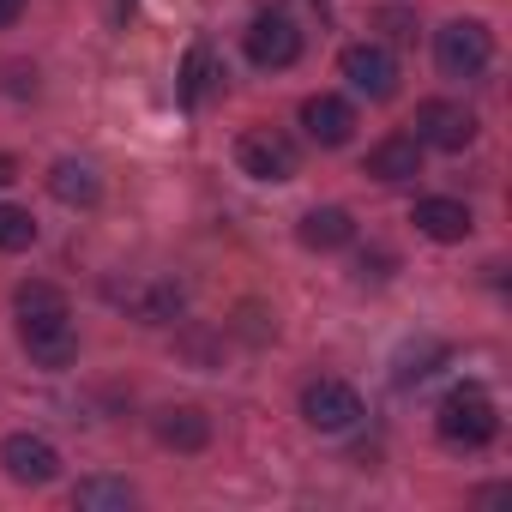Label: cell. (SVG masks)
<instances>
[{"label": "cell", "mask_w": 512, "mask_h": 512, "mask_svg": "<svg viewBox=\"0 0 512 512\" xmlns=\"http://www.w3.org/2000/svg\"><path fill=\"white\" fill-rule=\"evenodd\" d=\"M19 344L31 350L37 368H67L79 356V332L67 314V296L55 284H19Z\"/></svg>", "instance_id": "cell-1"}, {"label": "cell", "mask_w": 512, "mask_h": 512, "mask_svg": "<svg viewBox=\"0 0 512 512\" xmlns=\"http://www.w3.org/2000/svg\"><path fill=\"white\" fill-rule=\"evenodd\" d=\"M494 61V31L482 19H452L434 31V67L446 79H482Z\"/></svg>", "instance_id": "cell-2"}, {"label": "cell", "mask_w": 512, "mask_h": 512, "mask_svg": "<svg viewBox=\"0 0 512 512\" xmlns=\"http://www.w3.org/2000/svg\"><path fill=\"white\" fill-rule=\"evenodd\" d=\"M440 440H452V446H464V452H476V446H488L494 434H500V416H494V398L482 392V386H458V392H446V404H440Z\"/></svg>", "instance_id": "cell-3"}, {"label": "cell", "mask_w": 512, "mask_h": 512, "mask_svg": "<svg viewBox=\"0 0 512 512\" xmlns=\"http://www.w3.org/2000/svg\"><path fill=\"white\" fill-rule=\"evenodd\" d=\"M247 61L253 67H296L302 61V25L284 13V7H266V13H253L247 25Z\"/></svg>", "instance_id": "cell-4"}, {"label": "cell", "mask_w": 512, "mask_h": 512, "mask_svg": "<svg viewBox=\"0 0 512 512\" xmlns=\"http://www.w3.org/2000/svg\"><path fill=\"white\" fill-rule=\"evenodd\" d=\"M235 163H241V175H253V181H296V145L284 139V133H272V127H247L241 133V145H235Z\"/></svg>", "instance_id": "cell-5"}, {"label": "cell", "mask_w": 512, "mask_h": 512, "mask_svg": "<svg viewBox=\"0 0 512 512\" xmlns=\"http://www.w3.org/2000/svg\"><path fill=\"white\" fill-rule=\"evenodd\" d=\"M302 416H308V428H320V434H344V428L362 422V398H356V386H344V380H308V386H302Z\"/></svg>", "instance_id": "cell-6"}, {"label": "cell", "mask_w": 512, "mask_h": 512, "mask_svg": "<svg viewBox=\"0 0 512 512\" xmlns=\"http://www.w3.org/2000/svg\"><path fill=\"white\" fill-rule=\"evenodd\" d=\"M338 67H344L350 91H362L368 103H386V97L398 91V61H392V49H380V43H350Z\"/></svg>", "instance_id": "cell-7"}, {"label": "cell", "mask_w": 512, "mask_h": 512, "mask_svg": "<svg viewBox=\"0 0 512 512\" xmlns=\"http://www.w3.org/2000/svg\"><path fill=\"white\" fill-rule=\"evenodd\" d=\"M0 464H7V476L25 482V488H43V482L61 476V452L43 434H13L7 446H0Z\"/></svg>", "instance_id": "cell-8"}, {"label": "cell", "mask_w": 512, "mask_h": 512, "mask_svg": "<svg viewBox=\"0 0 512 512\" xmlns=\"http://www.w3.org/2000/svg\"><path fill=\"white\" fill-rule=\"evenodd\" d=\"M416 139L434 151H464L476 139V115L464 103H422L416 109Z\"/></svg>", "instance_id": "cell-9"}, {"label": "cell", "mask_w": 512, "mask_h": 512, "mask_svg": "<svg viewBox=\"0 0 512 512\" xmlns=\"http://www.w3.org/2000/svg\"><path fill=\"white\" fill-rule=\"evenodd\" d=\"M302 127H308V139L314 145H350V133H356V109L344 103V97H308L302 103Z\"/></svg>", "instance_id": "cell-10"}, {"label": "cell", "mask_w": 512, "mask_h": 512, "mask_svg": "<svg viewBox=\"0 0 512 512\" xmlns=\"http://www.w3.org/2000/svg\"><path fill=\"white\" fill-rule=\"evenodd\" d=\"M157 440L169 452H205L211 446V416L199 404H169V410H157Z\"/></svg>", "instance_id": "cell-11"}, {"label": "cell", "mask_w": 512, "mask_h": 512, "mask_svg": "<svg viewBox=\"0 0 512 512\" xmlns=\"http://www.w3.org/2000/svg\"><path fill=\"white\" fill-rule=\"evenodd\" d=\"M368 175H374V181H410V175H422V139H416V133L380 139V145L368 151Z\"/></svg>", "instance_id": "cell-12"}, {"label": "cell", "mask_w": 512, "mask_h": 512, "mask_svg": "<svg viewBox=\"0 0 512 512\" xmlns=\"http://www.w3.org/2000/svg\"><path fill=\"white\" fill-rule=\"evenodd\" d=\"M296 235H302V247H314V253H338V247L356 241V217H350L344 205H314Z\"/></svg>", "instance_id": "cell-13"}, {"label": "cell", "mask_w": 512, "mask_h": 512, "mask_svg": "<svg viewBox=\"0 0 512 512\" xmlns=\"http://www.w3.org/2000/svg\"><path fill=\"white\" fill-rule=\"evenodd\" d=\"M410 223H416L428 241H464V235H470V205H464V199H416Z\"/></svg>", "instance_id": "cell-14"}, {"label": "cell", "mask_w": 512, "mask_h": 512, "mask_svg": "<svg viewBox=\"0 0 512 512\" xmlns=\"http://www.w3.org/2000/svg\"><path fill=\"white\" fill-rule=\"evenodd\" d=\"M49 193H55L61 205H97L103 181H97V169H91V163H73V157H61V163L49 169Z\"/></svg>", "instance_id": "cell-15"}, {"label": "cell", "mask_w": 512, "mask_h": 512, "mask_svg": "<svg viewBox=\"0 0 512 512\" xmlns=\"http://www.w3.org/2000/svg\"><path fill=\"white\" fill-rule=\"evenodd\" d=\"M139 494H133V482H115V476H85L79 488H73V506L79 512H127Z\"/></svg>", "instance_id": "cell-16"}, {"label": "cell", "mask_w": 512, "mask_h": 512, "mask_svg": "<svg viewBox=\"0 0 512 512\" xmlns=\"http://www.w3.org/2000/svg\"><path fill=\"white\" fill-rule=\"evenodd\" d=\"M37 241V217L19 205H0V253H25Z\"/></svg>", "instance_id": "cell-17"}, {"label": "cell", "mask_w": 512, "mask_h": 512, "mask_svg": "<svg viewBox=\"0 0 512 512\" xmlns=\"http://www.w3.org/2000/svg\"><path fill=\"white\" fill-rule=\"evenodd\" d=\"M205 85H211V49H193L187 55V103H199Z\"/></svg>", "instance_id": "cell-18"}, {"label": "cell", "mask_w": 512, "mask_h": 512, "mask_svg": "<svg viewBox=\"0 0 512 512\" xmlns=\"http://www.w3.org/2000/svg\"><path fill=\"white\" fill-rule=\"evenodd\" d=\"M380 25H386V37H392V43H404V37H410V13H398V7H386V13H380Z\"/></svg>", "instance_id": "cell-19"}, {"label": "cell", "mask_w": 512, "mask_h": 512, "mask_svg": "<svg viewBox=\"0 0 512 512\" xmlns=\"http://www.w3.org/2000/svg\"><path fill=\"white\" fill-rule=\"evenodd\" d=\"M19 13H25V0H0V31L19 25Z\"/></svg>", "instance_id": "cell-20"}, {"label": "cell", "mask_w": 512, "mask_h": 512, "mask_svg": "<svg viewBox=\"0 0 512 512\" xmlns=\"http://www.w3.org/2000/svg\"><path fill=\"white\" fill-rule=\"evenodd\" d=\"M13 181H19V163H13V157H0V187H13Z\"/></svg>", "instance_id": "cell-21"}, {"label": "cell", "mask_w": 512, "mask_h": 512, "mask_svg": "<svg viewBox=\"0 0 512 512\" xmlns=\"http://www.w3.org/2000/svg\"><path fill=\"white\" fill-rule=\"evenodd\" d=\"M127 7H133V0H127Z\"/></svg>", "instance_id": "cell-22"}, {"label": "cell", "mask_w": 512, "mask_h": 512, "mask_svg": "<svg viewBox=\"0 0 512 512\" xmlns=\"http://www.w3.org/2000/svg\"><path fill=\"white\" fill-rule=\"evenodd\" d=\"M320 7H326V0H320Z\"/></svg>", "instance_id": "cell-23"}]
</instances>
